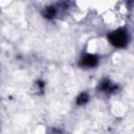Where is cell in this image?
<instances>
[{
  "instance_id": "7a4b0ae2",
  "label": "cell",
  "mask_w": 134,
  "mask_h": 134,
  "mask_svg": "<svg viewBox=\"0 0 134 134\" xmlns=\"http://www.w3.org/2000/svg\"><path fill=\"white\" fill-rule=\"evenodd\" d=\"M97 63H98V58H97V55L91 54V53H87V54H85V55L82 57L81 62H80V65L83 66V67L91 68V67L96 66Z\"/></svg>"
},
{
  "instance_id": "6da1fadb",
  "label": "cell",
  "mask_w": 134,
  "mask_h": 134,
  "mask_svg": "<svg viewBox=\"0 0 134 134\" xmlns=\"http://www.w3.org/2000/svg\"><path fill=\"white\" fill-rule=\"evenodd\" d=\"M108 39L110 41V43L118 48H124L127 46L129 38H128V32L127 29L125 28H118L116 30H114L113 32H111L108 36Z\"/></svg>"
},
{
  "instance_id": "277c9868",
  "label": "cell",
  "mask_w": 134,
  "mask_h": 134,
  "mask_svg": "<svg viewBox=\"0 0 134 134\" xmlns=\"http://www.w3.org/2000/svg\"><path fill=\"white\" fill-rule=\"evenodd\" d=\"M89 100V95L87 92H82L77 97H76V104L77 105H84Z\"/></svg>"
},
{
  "instance_id": "5b68a950",
  "label": "cell",
  "mask_w": 134,
  "mask_h": 134,
  "mask_svg": "<svg viewBox=\"0 0 134 134\" xmlns=\"http://www.w3.org/2000/svg\"><path fill=\"white\" fill-rule=\"evenodd\" d=\"M57 14V9L53 6H48L45 10H44V16L47 19H52Z\"/></svg>"
},
{
  "instance_id": "3957f363",
  "label": "cell",
  "mask_w": 134,
  "mask_h": 134,
  "mask_svg": "<svg viewBox=\"0 0 134 134\" xmlns=\"http://www.w3.org/2000/svg\"><path fill=\"white\" fill-rule=\"evenodd\" d=\"M98 89L102 90V91H104V92H106V93H112V92L116 91L117 86H116L115 84H113L110 80L105 79V80H103V81L99 83Z\"/></svg>"
}]
</instances>
